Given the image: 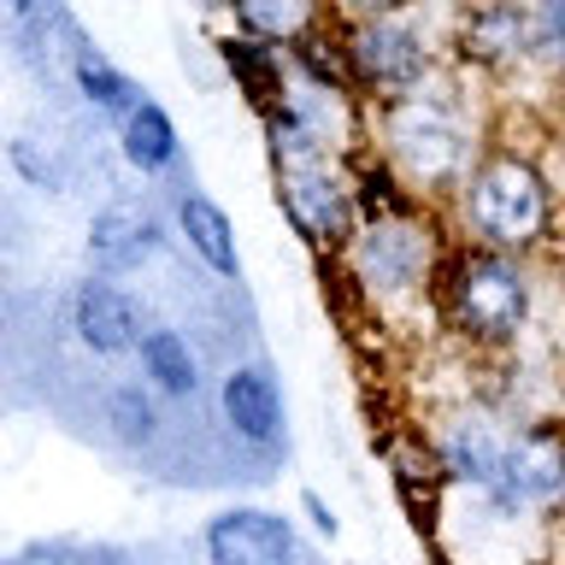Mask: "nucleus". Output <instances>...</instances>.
Masks as SVG:
<instances>
[{
  "label": "nucleus",
  "instance_id": "1",
  "mask_svg": "<svg viewBox=\"0 0 565 565\" xmlns=\"http://www.w3.org/2000/svg\"><path fill=\"white\" fill-rule=\"evenodd\" d=\"M383 153L395 159V171L413 183L418 194H441V189H459L471 171V130H466V113L448 88H436L424 77L418 88L383 100Z\"/></svg>",
  "mask_w": 565,
  "mask_h": 565
},
{
  "label": "nucleus",
  "instance_id": "2",
  "mask_svg": "<svg viewBox=\"0 0 565 565\" xmlns=\"http://www.w3.org/2000/svg\"><path fill=\"white\" fill-rule=\"evenodd\" d=\"M459 218L483 247H507L524 254L547 236L554 224V189L524 153H489L477 159L459 183Z\"/></svg>",
  "mask_w": 565,
  "mask_h": 565
},
{
  "label": "nucleus",
  "instance_id": "3",
  "mask_svg": "<svg viewBox=\"0 0 565 565\" xmlns=\"http://www.w3.org/2000/svg\"><path fill=\"white\" fill-rule=\"evenodd\" d=\"M441 300H448L454 330H466L483 348H501L530 318V271L507 247L466 242L441 265Z\"/></svg>",
  "mask_w": 565,
  "mask_h": 565
},
{
  "label": "nucleus",
  "instance_id": "4",
  "mask_svg": "<svg viewBox=\"0 0 565 565\" xmlns=\"http://www.w3.org/2000/svg\"><path fill=\"white\" fill-rule=\"evenodd\" d=\"M342 53H348V71H353V88L365 95H383L395 100L406 88H418L430 77V42L418 35L413 18L388 12V18H353L342 30Z\"/></svg>",
  "mask_w": 565,
  "mask_h": 565
},
{
  "label": "nucleus",
  "instance_id": "5",
  "mask_svg": "<svg viewBox=\"0 0 565 565\" xmlns=\"http://www.w3.org/2000/svg\"><path fill=\"white\" fill-rule=\"evenodd\" d=\"M277 206L295 224V236H307L318 254H348L360 236V206H353V189L335 171V159L277 171Z\"/></svg>",
  "mask_w": 565,
  "mask_h": 565
},
{
  "label": "nucleus",
  "instance_id": "6",
  "mask_svg": "<svg viewBox=\"0 0 565 565\" xmlns=\"http://www.w3.org/2000/svg\"><path fill=\"white\" fill-rule=\"evenodd\" d=\"M430 230L418 218H377V224H360V236H353L348 259H353V282H365L371 295H401L424 282L430 271Z\"/></svg>",
  "mask_w": 565,
  "mask_h": 565
},
{
  "label": "nucleus",
  "instance_id": "7",
  "mask_svg": "<svg viewBox=\"0 0 565 565\" xmlns=\"http://www.w3.org/2000/svg\"><path fill=\"white\" fill-rule=\"evenodd\" d=\"M454 53L459 65L471 71H507L530 60V7L519 0H477V7L459 12V30H454Z\"/></svg>",
  "mask_w": 565,
  "mask_h": 565
},
{
  "label": "nucleus",
  "instance_id": "8",
  "mask_svg": "<svg viewBox=\"0 0 565 565\" xmlns=\"http://www.w3.org/2000/svg\"><path fill=\"white\" fill-rule=\"evenodd\" d=\"M494 501L501 507H554L565 501V436L559 430H530L512 441L494 477Z\"/></svg>",
  "mask_w": 565,
  "mask_h": 565
},
{
  "label": "nucleus",
  "instance_id": "9",
  "mask_svg": "<svg viewBox=\"0 0 565 565\" xmlns=\"http://www.w3.org/2000/svg\"><path fill=\"white\" fill-rule=\"evenodd\" d=\"M295 554V530L282 512L236 507L206 524V565H282Z\"/></svg>",
  "mask_w": 565,
  "mask_h": 565
},
{
  "label": "nucleus",
  "instance_id": "10",
  "mask_svg": "<svg viewBox=\"0 0 565 565\" xmlns=\"http://www.w3.org/2000/svg\"><path fill=\"white\" fill-rule=\"evenodd\" d=\"M153 247H159V218L141 201H113L88 224V259H95V271H136L141 259H153Z\"/></svg>",
  "mask_w": 565,
  "mask_h": 565
},
{
  "label": "nucleus",
  "instance_id": "11",
  "mask_svg": "<svg viewBox=\"0 0 565 565\" xmlns=\"http://www.w3.org/2000/svg\"><path fill=\"white\" fill-rule=\"evenodd\" d=\"M71 318H77V335L95 353H124V348H141V312L136 300L106 277H88L77 300H71Z\"/></svg>",
  "mask_w": 565,
  "mask_h": 565
},
{
  "label": "nucleus",
  "instance_id": "12",
  "mask_svg": "<svg viewBox=\"0 0 565 565\" xmlns=\"http://www.w3.org/2000/svg\"><path fill=\"white\" fill-rule=\"evenodd\" d=\"M224 418H230V430H236L242 441L271 448V441L282 436V395H277L271 371H259V365L230 371L224 377Z\"/></svg>",
  "mask_w": 565,
  "mask_h": 565
},
{
  "label": "nucleus",
  "instance_id": "13",
  "mask_svg": "<svg viewBox=\"0 0 565 565\" xmlns=\"http://www.w3.org/2000/svg\"><path fill=\"white\" fill-rule=\"evenodd\" d=\"M218 60L224 71L236 77V88L247 95V106L265 118V113H277L282 100H289V71H282V53L271 42H259V35H224L218 42Z\"/></svg>",
  "mask_w": 565,
  "mask_h": 565
},
{
  "label": "nucleus",
  "instance_id": "14",
  "mask_svg": "<svg viewBox=\"0 0 565 565\" xmlns=\"http://www.w3.org/2000/svg\"><path fill=\"white\" fill-rule=\"evenodd\" d=\"M353 206H360V224H377V218H418V189L406 183V177L395 171V159H353Z\"/></svg>",
  "mask_w": 565,
  "mask_h": 565
},
{
  "label": "nucleus",
  "instance_id": "15",
  "mask_svg": "<svg viewBox=\"0 0 565 565\" xmlns=\"http://www.w3.org/2000/svg\"><path fill=\"white\" fill-rule=\"evenodd\" d=\"M230 12H236L242 35H259L271 47H295L300 35L318 30L324 0H230Z\"/></svg>",
  "mask_w": 565,
  "mask_h": 565
},
{
  "label": "nucleus",
  "instance_id": "16",
  "mask_svg": "<svg viewBox=\"0 0 565 565\" xmlns=\"http://www.w3.org/2000/svg\"><path fill=\"white\" fill-rule=\"evenodd\" d=\"M177 224H183V236H189L194 254L206 259V271H218V277H236V271H242L236 230H230V212H224L218 201H206V194H183Z\"/></svg>",
  "mask_w": 565,
  "mask_h": 565
},
{
  "label": "nucleus",
  "instance_id": "17",
  "mask_svg": "<svg viewBox=\"0 0 565 565\" xmlns=\"http://www.w3.org/2000/svg\"><path fill=\"white\" fill-rule=\"evenodd\" d=\"M124 159H130L136 171H166L177 159V124L159 100H141L130 118H124Z\"/></svg>",
  "mask_w": 565,
  "mask_h": 565
},
{
  "label": "nucleus",
  "instance_id": "18",
  "mask_svg": "<svg viewBox=\"0 0 565 565\" xmlns=\"http://www.w3.org/2000/svg\"><path fill=\"white\" fill-rule=\"evenodd\" d=\"M71 77H77L88 106H100V113H113V118H130L136 106H141V88L124 77L106 53H95V47H83L77 60H71Z\"/></svg>",
  "mask_w": 565,
  "mask_h": 565
},
{
  "label": "nucleus",
  "instance_id": "19",
  "mask_svg": "<svg viewBox=\"0 0 565 565\" xmlns=\"http://www.w3.org/2000/svg\"><path fill=\"white\" fill-rule=\"evenodd\" d=\"M141 371L166 388V395H194V353H189V342L177 330H141Z\"/></svg>",
  "mask_w": 565,
  "mask_h": 565
},
{
  "label": "nucleus",
  "instance_id": "20",
  "mask_svg": "<svg viewBox=\"0 0 565 565\" xmlns=\"http://www.w3.org/2000/svg\"><path fill=\"white\" fill-rule=\"evenodd\" d=\"M501 459L507 448L494 436L483 430H471V424H459V430L448 436V471L459 477V483H477V489H489L494 477H501Z\"/></svg>",
  "mask_w": 565,
  "mask_h": 565
},
{
  "label": "nucleus",
  "instance_id": "21",
  "mask_svg": "<svg viewBox=\"0 0 565 565\" xmlns=\"http://www.w3.org/2000/svg\"><path fill=\"white\" fill-rule=\"evenodd\" d=\"M530 47H536V60L565 71V0H536L530 7Z\"/></svg>",
  "mask_w": 565,
  "mask_h": 565
},
{
  "label": "nucleus",
  "instance_id": "22",
  "mask_svg": "<svg viewBox=\"0 0 565 565\" xmlns=\"http://www.w3.org/2000/svg\"><path fill=\"white\" fill-rule=\"evenodd\" d=\"M113 424L124 436H153V406H148V395L141 388H118L113 395Z\"/></svg>",
  "mask_w": 565,
  "mask_h": 565
},
{
  "label": "nucleus",
  "instance_id": "23",
  "mask_svg": "<svg viewBox=\"0 0 565 565\" xmlns=\"http://www.w3.org/2000/svg\"><path fill=\"white\" fill-rule=\"evenodd\" d=\"M12 159H18V171H24L30 183L60 189V171H53V159H35V153H30V141H12Z\"/></svg>",
  "mask_w": 565,
  "mask_h": 565
},
{
  "label": "nucleus",
  "instance_id": "24",
  "mask_svg": "<svg viewBox=\"0 0 565 565\" xmlns=\"http://www.w3.org/2000/svg\"><path fill=\"white\" fill-rule=\"evenodd\" d=\"M348 18H388V12H401L406 0H335Z\"/></svg>",
  "mask_w": 565,
  "mask_h": 565
},
{
  "label": "nucleus",
  "instance_id": "25",
  "mask_svg": "<svg viewBox=\"0 0 565 565\" xmlns=\"http://www.w3.org/2000/svg\"><path fill=\"white\" fill-rule=\"evenodd\" d=\"M307 519H312L318 530H324V536H335V519H330V507L318 501V494H307Z\"/></svg>",
  "mask_w": 565,
  "mask_h": 565
},
{
  "label": "nucleus",
  "instance_id": "26",
  "mask_svg": "<svg viewBox=\"0 0 565 565\" xmlns=\"http://www.w3.org/2000/svg\"><path fill=\"white\" fill-rule=\"evenodd\" d=\"M7 7H18V12H35V7H47V0H7Z\"/></svg>",
  "mask_w": 565,
  "mask_h": 565
},
{
  "label": "nucleus",
  "instance_id": "27",
  "mask_svg": "<svg viewBox=\"0 0 565 565\" xmlns=\"http://www.w3.org/2000/svg\"><path fill=\"white\" fill-rule=\"evenodd\" d=\"M559 106H565V83H559Z\"/></svg>",
  "mask_w": 565,
  "mask_h": 565
},
{
  "label": "nucleus",
  "instance_id": "28",
  "mask_svg": "<svg viewBox=\"0 0 565 565\" xmlns=\"http://www.w3.org/2000/svg\"><path fill=\"white\" fill-rule=\"evenodd\" d=\"M212 7H230V0H212Z\"/></svg>",
  "mask_w": 565,
  "mask_h": 565
}]
</instances>
